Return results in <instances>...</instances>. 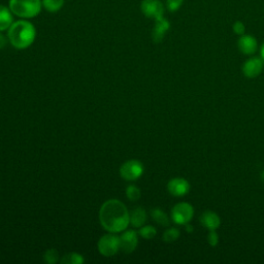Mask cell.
<instances>
[{"instance_id": "cell-1", "label": "cell", "mask_w": 264, "mask_h": 264, "mask_svg": "<svg viewBox=\"0 0 264 264\" xmlns=\"http://www.w3.org/2000/svg\"><path fill=\"white\" fill-rule=\"evenodd\" d=\"M99 220L106 231L119 233L127 229L130 223V214L122 202L111 200L101 206Z\"/></svg>"}, {"instance_id": "cell-2", "label": "cell", "mask_w": 264, "mask_h": 264, "mask_svg": "<svg viewBox=\"0 0 264 264\" xmlns=\"http://www.w3.org/2000/svg\"><path fill=\"white\" fill-rule=\"evenodd\" d=\"M36 37L35 27L28 21H17L9 29V39L19 50L29 48Z\"/></svg>"}, {"instance_id": "cell-3", "label": "cell", "mask_w": 264, "mask_h": 264, "mask_svg": "<svg viewBox=\"0 0 264 264\" xmlns=\"http://www.w3.org/2000/svg\"><path fill=\"white\" fill-rule=\"evenodd\" d=\"M41 0H10V10L20 18L30 19L36 17L41 10Z\"/></svg>"}, {"instance_id": "cell-4", "label": "cell", "mask_w": 264, "mask_h": 264, "mask_svg": "<svg viewBox=\"0 0 264 264\" xmlns=\"http://www.w3.org/2000/svg\"><path fill=\"white\" fill-rule=\"evenodd\" d=\"M120 250V237L111 233L100 237L98 241V251L105 257L115 256Z\"/></svg>"}, {"instance_id": "cell-5", "label": "cell", "mask_w": 264, "mask_h": 264, "mask_svg": "<svg viewBox=\"0 0 264 264\" xmlns=\"http://www.w3.org/2000/svg\"><path fill=\"white\" fill-rule=\"evenodd\" d=\"M194 216V209L188 203H180L171 210V220L178 225L189 223Z\"/></svg>"}, {"instance_id": "cell-6", "label": "cell", "mask_w": 264, "mask_h": 264, "mask_svg": "<svg viewBox=\"0 0 264 264\" xmlns=\"http://www.w3.org/2000/svg\"><path fill=\"white\" fill-rule=\"evenodd\" d=\"M144 173V165L139 160H129L120 167L121 177L126 181H136L140 179Z\"/></svg>"}, {"instance_id": "cell-7", "label": "cell", "mask_w": 264, "mask_h": 264, "mask_svg": "<svg viewBox=\"0 0 264 264\" xmlns=\"http://www.w3.org/2000/svg\"><path fill=\"white\" fill-rule=\"evenodd\" d=\"M141 10L146 17L154 20H158L164 15V6L159 0H143Z\"/></svg>"}, {"instance_id": "cell-8", "label": "cell", "mask_w": 264, "mask_h": 264, "mask_svg": "<svg viewBox=\"0 0 264 264\" xmlns=\"http://www.w3.org/2000/svg\"><path fill=\"white\" fill-rule=\"evenodd\" d=\"M264 69V60L259 57H252L248 59L243 65V74L246 78H257Z\"/></svg>"}, {"instance_id": "cell-9", "label": "cell", "mask_w": 264, "mask_h": 264, "mask_svg": "<svg viewBox=\"0 0 264 264\" xmlns=\"http://www.w3.org/2000/svg\"><path fill=\"white\" fill-rule=\"evenodd\" d=\"M139 245L138 233L135 230L125 231L120 237V249L124 253H132Z\"/></svg>"}, {"instance_id": "cell-10", "label": "cell", "mask_w": 264, "mask_h": 264, "mask_svg": "<svg viewBox=\"0 0 264 264\" xmlns=\"http://www.w3.org/2000/svg\"><path fill=\"white\" fill-rule=\"evenodd\" d=\"M167 190L172 196H185L190 191V184L183 178H174L168 182Z\"/></svg>"}, {"instance_id": "cell-11", "label": "cell", "mask_w": 264, "mask_h": 264, "mask_svg": "<svg viewBox=\"0 0 264 264\" xmlns=\"http://www.w3.org/2000/svg\"><path fill=\"white\" fill-rule=\"evenodd\" d=\"M257 40L250 34H244L237 40L238 50L245 55H253L257 51Z\"/></svg>"}, {"instance_id": "cell-12", "label": "cell", "mask_w": 264, "mask_h": 264, "mask_svg": "<svg viewBox=\"0 0 264 264\" xmlns=\"http://www.w3.org/2000/svg\"><path fill=\"white\" fill-rule=\"evenodd\" d=\"M169 28H170L169 22L164 17L158 20H155V27H154L153 32H152V38L154 42H156V43L161 42L166 32L169 30Z\"/></svg>"}, {"instance_id": "cell-13", "label": "cell", "mask_w": 264, "mask_h": 264, "mask_svg": "<svg viewBox=\"0 0 264 264\" xmlns=\"http://www.w3.org/2000/svg\"><path fill=\"white\" fill-rule=\"evenodd\" d=\"M200 220L202 225L209 230H217L220 225H221V219H220V217L215 212L212 211L203 213Z\"/></svg>"}, {"instance_id": "cell-14", "label": "cell", "mask_w": 264, "mask_h": 264, "mask_svg": "<svg viewBox=\"0 0 264 264\" xmlns=\"http://www.w3.org/2000/svg\"><path fill=\"white\" fill-rule=\"evenodd\" d=\"M147 221V213L143 208L135 209L130 214V223L134 227H142Z\"/></svg>"}, {"instance_id": "cell-15", "label": "cell", "mask_w": 264, "mask_h": 264, "mask_svg": "<svg viewBox=\"0 0 264 264\" xmlns=\"http://www.w3.org/2000/svg\"><path fill=\"white\" fill-rule=\"evenodd\" d=\"M12 11L4 6H0V31L10 29L13 24Z\"/></svg>"}, {"instance_id": "cell-16", "label": "cell", "mask_w": 264, "mask_h": 264, "mask_svg": "<svg viewBox=\"0 0 264 264\" xmlns=\"http://www.w3.org/2000/svg\"><path fill=\"white\" fill-rule=\"evenodd\" d=\"M151 216L154 221L161 226H169L170 221L168 216L160 209H154L151 211Z\"/></svg>"}, {"instance_id": "cell-17", "label": "cell", "mask_w": 264, "mask_h": 264, "mask_svg": "<svg viewBox=\"0 0 264 264\" xmlns=\"http://www.w3.org/2000/svg\"><path fill=\"white\" fill-rule=\"evenodd\" d=\"M64 2L65 0H41L42 7L50 13L59 12L64 6Z\"/></svg>"}, {"instance_id": "cell-18", "label": "cell", "mask_w": 264, "mask_h": 264, "mask_svg": "<svg viewBox=\"0 0 264 264\" xmlns=\"http://www.w3.org/2000/svg\"><path fill=\"white\" fill-rule=\"evenodd\" d=\"M84 261V257L79 253L66 254L61 259V263L63 264H83Z\"/></svg>"}, {"instance_id": "cell-19", "label": "cell", "mask_w": 264, "mask_h": 264, "mask_svg": "<svg viewBox=\"0 0 264 264\" xmlns=\"http://www.w3.org/2000/svg\"><path fill=\"white\" fill-rule=\"evenodd\" d=\"M180 235L181 232L178 228L171 227L163 233V240L166 241V243H173V241H175L180 237Z\"/></svg>"}, {"instance_id": "cell-20", "label": "cell", "mask_w": 264, "mask_h": 264, "mask_svg": "<svg viewBox=\"0 0 264 264\" xmlns=\"http://www.w3.org/2000/svg\"><path fill=\"white\" fill-rule=\"evenodd\" d=\"M126 196L131 202H137L141 198V190L135 185H130L126 188Z\"/></svg>"}, {"instance_id": "cell-21", "label": "cell", "mask_w": 264, "mask_h": 264, "mask_svg": "<svg viewBox=\"0 0 264 264\" xmlns=\"http://www.w3.org/2000/svg\"><path fill=\"white\" fill-rule=\"evenodd\" d=\"M139 232H140L141 236L144 237V238H146V239H151V238H153V237H155L156 234H157L156 228L151 226V225L142 227Z\"/></svg>"}, {"instance_id": "cell-22", "label": "cell", "mask_w": 264, "mask_h": 264, "mask_svg": "<svg viewBox=\"0 0 264 264\" xmlns=\"http://www.w3.org/2000/svg\"><path fill=\"white\" fill-rule=\"evenodd\" d=\"M43 260H45L49 264H55L59 260V253L56 249H50L48 250L45 255H43Z\"/></svg>"}, {"instance_id": "cell-23", "label": "cell", "mask_w": 264, "mask_h": 264, "mask_svg": "<svg viewBox=\"0 0 264 264\" xmlns=\"http://www.w3.org/2000/svg\"><path fill=\"white\" fill-rule=\"evenodd\" d=\"M184 0H166V8L169 12H177L183 5Z\"/></svg>"}, {"instance_id": "cell-24", "label": "cell", "mask_w": 264, "mask_h": 264, "mask_svg": "<svg viewBox=\"0 0 264 264\" xmlns=\"http://www.w3.org/2000/svg\"><path fill=\"white\" fill-rule=\"evenodd\" d=\"M233 31L235 34L241 36V35H244L245 32H246V26L244 25L243 22H240V21H236L235 23L233 24Z\"/></svg>"}, {"instance_id": "cell-25", "label": "cell", "mask_w": 264, "mask_h": 264, "mask_svg": "<svg viewBox=\"0 0 264 264\" xmlns=\"http://www.w3.org/2000/svg\"><path fill=\"white\" fill-rule=\"evenodd\" d=\"M208 241L212 247H216L219 243V235L216 232V230H210L208 234Z\"/></svg>"}, {"instance_id": "cell-26", "label": "cell", "mask_w": 264, "mask_h": 264, "mask_svg": "<svg viewBox=\"0 0 264 264\" xmlns=\"http://www.w3.org/2000/svg\"><path fill=\"white\" fill-rule=\"evenodd\" d=\"M7 46V38L0 33V50L4 49Z\"/></svg>"}, {"instance_id": "cell-27", "label": "cell", "mask_w": 264, "mask_h": 264, "mask_svg": "<svg viewBox=\"0 0 264 264\" xmlns=\"http://www.w3.org/2000/svg\"><path fill=\"white\" fill-rule=\"evenodd\" d=\"M184 226H185L187 232H192V231H193V226H192L190 223H187V224H185Z\"/></svg>"}, {"instance_id": "cell-28", "label": "cell", "mask_w": 264, "mask_h": 264, "mask_svg": "<svg viewBox=\"0 0 264 264\" xmlns=\"http://www.w3.org/2000/svg\"><path fill=\"white\" fill-rule=\"evenodd\" d=\"M260 54H261V58L264 60V43L261 46V49H260Z\"/></svg>"}, {"instance_id": "cell-29", "label": "cell", "mask_w": 264, "mask_h": 264, "mask_svg": "<svg viewBox=\"0 0 264 264\" xmlns=\"http://www.w3.org/2000/svg\"><path fill=\"white\" fill-rule=\"evenodd\" d=\"M260 178H261L262 182H264V170L261 172V174H260Z\"/></svg>"}]
</instances>
